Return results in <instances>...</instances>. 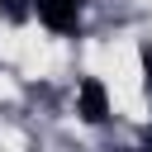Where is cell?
Returning <instances> with one entry per match:
<instances>
[{
	"label": "cell",
	"instance_id": "obj_1",
	"mask_svg": "<svg viewBox=\"0 0 152 152\" xmlns=\"http://www.w3.org/2000/svg\"><path fill=\"white\" fill-rule=\"evenodd\" d=\"M28 14H38V24L52 28V33L81 28V0H28Z\"/></svg>",
	"mask_w": 152,
	"mask_h": 152
},
{
	"label": "cell",
	"instance_id": "obj_2",
	"mask_svg": "<svg viewBox=\"0 0 152 152\" xmlns=\"http://www.w3.org/2000/svg\"><path fill=\"white\" fill-rule=\"evenodd\" d=\"M76 114H81L86 124H104V119H109V90H104L100 76H86V81L76 86Z\"/></svg>",
	"mask_w": 152,
	"mask_h": 152
},
{
	"label": "cell",
	"instance_id": "obj_3",
	"mask_svg": "<svg viewBox=\"0 0 152 152\" xmlns=\"http://www.w3.org/2000/svg\"><path fill=\"white\" fill-rule=\"evenodd\" d=\"M0 19L24 24V19H28V0H0Z\"/></svg>",
	"mask_w": 152,
	"mask_h": 152
},
{
	"label": "cell",
	"instance_id": "obj_4",
	"mask_svg": "<svg viewBox=\"0 0 152 152\" xmlns=\"http://www.w3.org/2000/svg\"><path fill=\"white\" fill-rule=\"evenodd\" d=\"M142 81H147V95H152V48L142 52Z\"/></svg>",
	"mask_w": 152,
	"mask_h": 152
}]
</instances>
